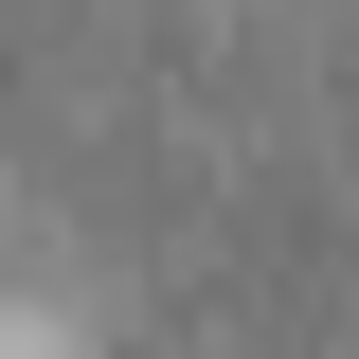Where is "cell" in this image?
I'll list each match as a JSON object with an SVG mask.
<instances>
[{"label":"cell","mask_w":359,"mask_h":359,"mask_svg":"<svg viewBox=\"0 0 359 359\" xmlns=\"http://www.w3.org/2000/svg\"><path fill=\"white\" fill-rule=\"evenodd\" d=\"M0 359H54V341H36V323H0Z\"/></svg>","instance_id":"1"}]
</instances>
